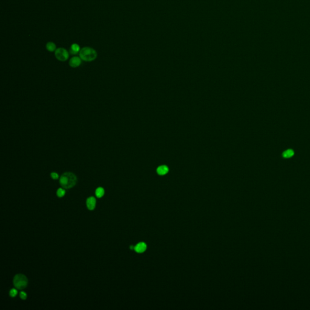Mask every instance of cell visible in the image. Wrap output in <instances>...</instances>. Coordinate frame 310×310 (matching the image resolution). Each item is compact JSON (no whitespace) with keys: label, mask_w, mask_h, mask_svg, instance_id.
I'll return each mask as SVG.
<instances>
[{"label":"cell","mask_w":310,"mask_h":310,"mask_svg":"<svg viewBox=\"0 0 310 310\" xmlns=\"http://www.w3.org/2000/svg\"><path fill=\"white\" fill-rule=\"evenodd\" d=\"M77 182L76 175L71 172H66L61 175L59 179L61 186L65 189H70L73 187Z\"/></svg>","instance_id":"1"},{"label":"cell","mask_w":310,"mask_h":310,"mask_svg":"<svg viewBox=\"0 0 310 310\" xmlns=\"http://www.w3.org/2000/svg\"><path fill=\"white\" fill-rule=\"evenodd\" d=\"M98 56V53L94 49L90 47H84L79 52V57L82 60L86 62H91L95 60Z\"/></svg>","instance_id":"2"},{"label":"cell","mask_w":310,"mask_h":310,"mask_svg":"<svg viewBox=\"0 0 310 310\" xmlns=\"http://www.w3.org/2000/svg\"><path fill=\"white\" fill-rule=\"evenodd\" d=\"M14 285L18 289H24L28 285V279L25 275L18 274L14 277Z\"/></svg>","instance_id":"3"},{"label":"cell","mask_w":310,"mask_h":310,"mask_svg":"<svg viewBox=\"0 0 310 310\" xmlns=\"http://www.w3.org/2000/svg\"><path fill=\"white\" fill-rule=\"evenodd\" d=\"M55 55L56 58L60 61H66L69 57V52L66 49L62 48V47L56 49L55 52Z\"/></svg>","instance_id":"4"},{"label":"cell","mask_w":310,"mask_h":310,"mask_svg":"<svg viewBox=\"0 0 310 310\" xmlns=\"http://www.w3.org/2000/svg\"><path fill=\"white\" fill-rule=\"evenodd\" d=\"M82 59H81L80 57L78 56H73L69 61V66L71 67L76 68L78 67L81 64Z\"/></svg>","instance_id":"5"},{"label":"cell","mask_w":310,"mask_h":310,"mask_svg":"<svg viewBox=\"0 0 310 310\" xmlns=\"http://www.w3.org/2000/svg\"><path fill=\"white\" fill-rule=\"evenodd\" d=\"M86 204L88 209L90 210H93L96 207V199L93 196L90 197L87 199Z\"/></svg>","instance_id":"6"},{"label":"cell","mask_w":310,"mask_h":310,"mask_svg":"<svg viewBox=\"0 0 310 310\" xmlns=\"http://www.w3.org/2000/svg\"><path fill=\"white\" fill-rule=\"evenodd\" d=\"M147 249V245L144 242H140L137 244L134 247V250L138 253H141L144 252Z\"/></svg>","instance_id":"7"},{"label":"cell","mask_w":310,"mask_h":310,"mask_svg":"<svg viewBox=\"0 0 310 310\" xmlns=\"http://www.w3.org/2000/svg\"><path fill=\"white\" fill-rule=\"evenodd\" d=\"M80 50V47H79V45L78 44H76V43H74V44H72V46H70L69 52H70V53H71L72 55H76L78 54V53H79Z\"/></svg>","instance_id":"8"},{"label":"cell","mask_w":310,"mask_h":310,"mask_svg":"<svg viewBox=\"0 0 310 310\" xmlns=\"http://www.w3.org/2000/svg\"><path fill=\"white\" fill-rule=\"evenodd\" d=\"M46 49H47L49 52H55V50H56V44H55L54 43H53V42H51V41L48 42V43L46 44Z\"/></svg>","instance_id":"9"},{"label":"cell","mask_w":310,"mask_h":310,"mask_svg":"<svg viewBox=\"0 0 310 310\" xmlns=\"http://www.w3.org/2000/svg\"><path fill=\"white\" fill-rule=\"evenodd\" d=\"M169 172V169L166 166H162L159 167L157 169V173L159 175H164Z\"/></svg>","instance_id":"10"},{"label":"cell","mask_w":310,"mask_h":310,"mask_svg":"<svg viewBox=\"0 0 310 310\" xmlns=\"http://www.w3.org/2000/svg\"><path fill=\"white\" fill-rule=\"evenodd\" d=\"M95 194H96V196L98 197V198H102V196H104V190L103 188L102 187H98L97 189L96 190V192H95Z\"/></svg>","instance_id":"11"},{"label":"cell","mask_w":310,"mask_h":310,"mask_svg":"<svg viewBox=\"0 0 310 310\" xmlns=\"http://www.w3.org/2000/svg\"><path fill=\"white\" fill-rule=\"evenodd\" d=\"M293 155H294V151H292V150H291V149H288V150H286V151L283 152V158H289L292 157Z\"/></svg>","instance_id":"12"},{"label":"cell","mask_w":310,"mask_h":310,"mask_svg":"<svg viewBox=\"0 0 310 310\" xmlns=\"http://www.w3.org/2000/svg\"><path fill=\"white\" fill-rule=\"evenodd\" d=\"M65 194H66V191L63 189V188H59L57 190V192H56V195H57V196L59 197V198L63 197L65 195Z\"/></svg>","instance_id":"13"},{"label":"cell","mask_w":310,"mask_h":310,"mask_svg":"<svg viewBox=\"0 0 310 310\" xmlns=\"http://www.w3.org/2000/svg\"><path fill=\"white\" fill-rule=\"evenodd\" d=\"M17 294H18V291H17L16 289H15V288L12 289L11 290V291H10V295H11V297H15L16 295H17Z\"/></svg>","instance_id":"14"},{"label":"cell","mask_w":310,"mask_h":310,"mask_svg":"<svg viewBox=\"0 0 310 310\" xmlns=\"http://www.w3.org/2000/svg\"><path fill=\"white\" fill-rule=\"evenodd\" d=\"M20 297H21V299H23V300H26V299H27V294H26L25 292H24V291H21V292H20Z\"/></svg>","instance_id":"15"},{"label":"cell","mask_w":310,"mask_h":310,"mask_svg":"<svg viewBox=\"0 0 310 310\" xmlns=\"http://www.w3.org/2000/svg\"><path fill=\"white\" fill-rule=\"evenodd\" d=\"M50 176H51V178H52V179H58V178H59V175H58L56 173H55V172H53V173H52L51 175H50Z\"/></svg>","instance_id":"16"},{"label":"cell","mask_w":310,"mask_h":310,"mask_svg":"<svg viewBox=\"0 0 310 310\" xmlns=\"http://www.w3.org/2000/svg\"><path fill=\"white\" fill-rule=\"evenodd\" d=\"M130 248L131 249V250H133V249H134V246H133V245H131L130 247Z\"/></svg>","instance_id":"17"}]
</instances>
